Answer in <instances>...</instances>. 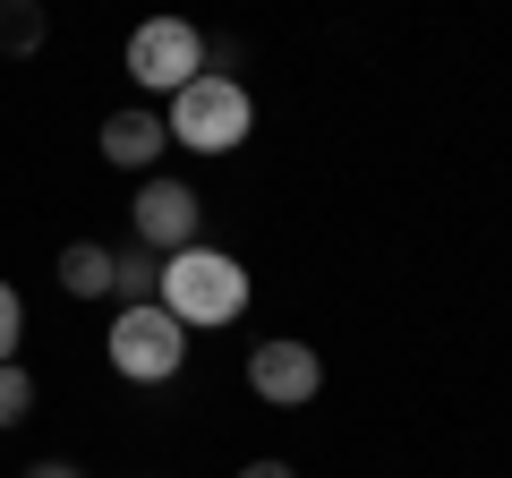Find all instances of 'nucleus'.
<instances>
[{
	"label": "nucleus",
	"mask_w": 512,
	"mask_h": 478,
	"mask_svg": "<svg viewBox=\"0 0 512 478\" xmlns=\"http://www.w3.org/2000/svg\"><path fill=\"white\" fill-rule=\"evenodd\" d=\"M154 299H163L188 333L197 325H231V316L248 308V265L222 257V248H180V257H163V291Z\"/></svg>",
	"instance_id": "obj_1"
},
{
	"label": "nucleus",
	"mask_w": 512,
	"mask_h": 478,
	"mask_svg": "<svg viewBox=\"0 0 512 478\" xmlns=\"http://www.w3.org/2000/svg\"><path fill=\"white\" fill-rule=\"evenodd\" d=\"M248 120H256L248 86H239V77H222V69H197L180 94H171V111H163L171 146H197V154H231V146H248Z\"/></svg>",
	"instance_id": "obj_2"
},
{
	"label": "nucleus",
	"mask_w": 512,
	"mask_h": 478,
	"mask_svg": "<svg viewBox=\"0 0 512 478\" xmlns=\"http://www.w3.org/2000/svg\"><path fill=\"white\" fill-rule=\"evenodd\" d=\"M111 368H120L128 385H171V376L188 368V325L163 308V299L120 308L111 316Z\"/></svg>",
	"instance_id": "obj_3"
},
{
	"label": "nucleus",
	"mask_w": 512,
	"mask_h": 478,
	"mask_svg": "<svg viewBox=\"0 0 512 478\" xmlns=\"http://www.w3.org/2000/svg\"><path fill=\"white\" fill-rule=\"evenodd\" d=\"M197 69H205L197 26H180V18H146L137 35H128V77H137L146 94H180Z\"/></svg>",
	"instance_id": "obj_4"
},
{
	"label": "nucleus",
	"mask_w": 512,
	"mask_h": 478,
	"mask_svg": "<svg viewBox=\"0 0 512 478\" xmlns=\"http://www.w3.org/2000/svg\"><path fill=\"white\" fill-rule=\"evenodd\" d=\"M128 214H137V248H154V257H180V248H197L205 197H197L188 180H146Z\"/></svg>",
	"instance_id": "obj_5"
},
{
	"label": "nucleus",
	"mask_w": 512,
	"mask_h": 478,
	"mask_svg": "<svg viewBox=\"0 0 512 478\" xmlns=\"http://www.w3.org/2000/svg\"><path fill=\"white\" fill-rule=\"evenodd\" d=\"M248 385H256V402H274V410H299V402H316V385H325V359H316L308 342H256V359H248Z\"/></svg>",
	"instance_id": "obj_6"
},
{
	"label": "nucleus",
	"mask_w": 512,
	"mask_h": 478,
	"mask_svg": "<svg viewBox=\"0 0 512 478\" xmlns=\"http://www.w3.org/2000/svg\"><path fill=\"white\" fill-rule=\"evenodd\" d=\"M171 146V129H163V111H111L103 120V154L120 171H154V154Z\"/></svg>",
	"instance_id": "obj_7"
},
{
	"label": "nucleus",
	"mask_w": 512,
	"mask_h": 478,
	"mask_svg": "<svg viewBox=\"0 0 512 478\" xmlns=\"http://www.w3.org/2000/svg\"><path fill=\"white\" fill-rule=\"evenodd\" d=\"M60 291H69V299H103L111 291V248L69 239V248H60Z\"/></svg>",
	"instance_id": "obj_8"
},
{
	"label": "nucleus",
	"mask_w": 512,
	"mask_h": 478,
	"mask_svg": "<svg viewBox=\"0 0 512 478\" xmlns=\"http://www.w3.org/2000/svg\"><path fill=\"white\" fill-rule=\"evenodd\" d=\"M111 291H128V308H146V299L163 291V265H154V248H128V257H111Z\"/></svg>",
	"instance_id": "obj_9"
},
{
	"label": "nucleus",
	"mask_w": 512,
	"mask_h": 478,
	"mask_svg": "<svg viewBox=\"0 0 512 478\" xmlns=\"http://www.w3.org/2000/svg\"><path fill=\"white\" fill-rule=\"evenodd\" d=\"M35 43H43V9L0 0V52H35Z\"/></svg>",
	"instance_id": "obj_10"
},
{
	"label": "nucleus",
	"mask_w": 512,
	"mask_h": 478,
	"mask_svg": "<svg viewBox=\"0 0 512 478\" xmlns=\"http://www.w3.org/2000/svg\"><path fill=\"white\" fill-rule=\"evenodd\" d=\"M26 410H35V376H26L18 359H9V368H0V427H18Z\"/></svg>",
	"instance_id": "obj_11"
},
{
	"label": "nucleus",
	"mask_w": 512,
	"mask_h": 478,
	"mask_svg": "<svg viewBox=\"0 0 512 478\" xmlns=\"http://www.w3.org/2000/svg\"><path fill=\"white\" fill-rule=\"evenodd\" d=\"M18 342H26V299H18V282H0V368L18 359Z\"/></svg>",
	"instance_id": "obj_12"
},
{
	"label": "nucleus",
	"mask_w": 512,
	"mask_h": 478,
	"mask_svg": "<svg viewBox=\"0 0 512 478\" xmlns=\"http://www.w3.org/2000/svg\"><path fill=\"white\" fill-rule=\"evenodd\" d=\"M239 478H299V470H291V461H248Z\"/></svg>",
	"instance_id": "obj_13"
},
{
	"label": "nucleus",
	"mask_w": 512,
	"mask_h": 478,
	"mask_svg": "<svg viewBox=\"0 0 512 478\" xmlns=\"http://www.w3.org/2000/svg\"><path fill=\"white\" fill-rule=\"evenodd\" d=\"M26 478H86V470H69V461H35Z\"/></svg>",
	"instance_id": "obj_14"
}]
</instances>
